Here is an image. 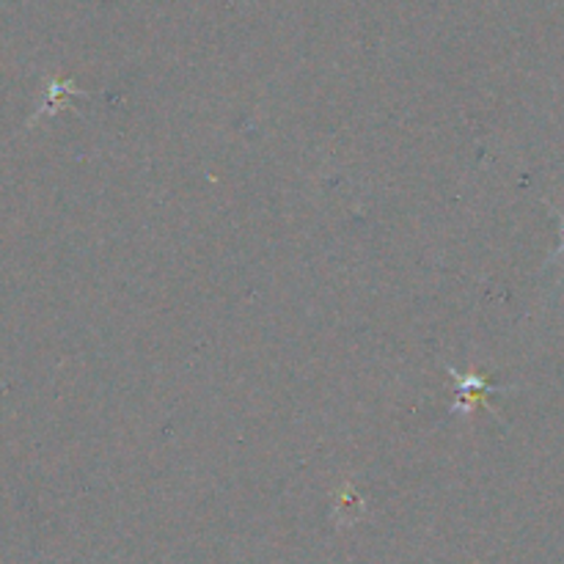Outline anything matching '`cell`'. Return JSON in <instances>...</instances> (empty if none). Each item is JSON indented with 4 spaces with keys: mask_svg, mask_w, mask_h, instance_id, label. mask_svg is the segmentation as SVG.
<instances>
[{
    "mask_svg": "<svg viewBox=\"0 0 564 564\" xmlns=\"http://www.w3.org/2000/svg\"><path fill=\"white\" fill-rule=\"evenodd\" d=\"M449 375L457 383V402L455 411H474L477 405H485L494 391V383L488 378H479V375H460L457 369H449Z\"/></svg>",
    "mask_w": 564,
    "mask_h": 564,
    "instance_id": "6da1fadb",
    "label": "cell"
}]
</instances>
